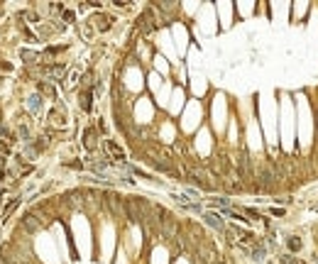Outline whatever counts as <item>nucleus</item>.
Returning a JSON list of instances; mask_svg holds the SVG:
<instances>
[{"mask_svg": "<svg viewBox=\"0 0 318 264\" xmlns=\"http://www.w3.org/2000/svg\"><path fill=\"white\" fill-rule=\"evenodd\" d=\"M18 205H20V198H13V201H10V205H5V208H3V218H8V215H10Z\"/></svg>", "mask_w": 318, "mask_h": 264, "instance_id": "20e7f679", "label": "nucleus"}, {"mask_svg": "<svg viewBox=\"0 0 318 264\" xmlns=\"http://www.w3.org/2000/svg\"><path fill=\"white\" fill-rule=\"evenodd\" d=\"M289 247H291V249H294V252H296V249H298V247H301V242H298V240H291V242H289Z\"/></svg>", "mask_w": 318, "mask_h": 264, "instance_id": "6e6552de", "label": "nucleus"}, {"mask_svg": "<svg viewBox=\"0 0 318 264\" xmlns=\"http://www.w3.org/2000/svg\"><path fill=\"white\" fill-rule=\"evenodd\" d=\"M286 264H298V262H294V259H291V257H289V259H286Z\"/></svg>", "mask_w": 318, "mask_h": 264, "instance_id": "1a4fd4ad", "label": "nucleus"}, {"mask_svg": "<svg viewBox=\"0 0 318 264\" xmlns=\"http://www.w3.org/2000/svg\"><path fill=\"white\" fill-rule=\"evenodd\" d=\"M203 220H206L211 227H216V230H223V227H225V223H223L220 213H213V210H208V213H203Z\"/></svg>", "mask_w": 318, "mask_h": 264, "instance_id": "f257e3e1", "label": "nucleus"}, {"mask_svg": "<svg viewBox=\"0 0 318 264\" xmlns=\"http://www.w3.org/2000/svg\"><path fill=\"white\" fill-rule=\"evenodd\" d=\"M40 108H42V101H40V96H32V98H30V110H32V113H37Z\"/></svg>", "mask_w": 318, "mask_h": 264, "instance_id": "423d86ee", "label": "nucleus"}, {"mask_svg": "<svg viewBox=\"0 0 318 264\" xmlns=\"http://www.w3.org/2000/svg\"><path fill=\"white\" fill-rule=\"evenodd\" d=\"M22 225H25L27 230H37V227H40V223L35 220V215H27V218L22 220Z\"/></svg>", "mask_w": 318, "mask_h": 264, "instance_id": "39448f33", "label": "nucleus"}, {"mask_svg": "<svg viewBox=\"0 0 318 264\" xmlns=\"http://www.w3.org/2000/svg\"><path fill=\"white\" fill-rule=\"evenodd\" d=\"M105 147L110 149V154H113V157H115L118 162H125V154H122V149H120V147H118L115 142H110V140H108V142H105Z\"/></svg>", "mask_w": 318, "mask_h": 264, "instance_id": "f03ea898", "label": "nucleus"}, {"mask_svg": "<svg viewBox=\"0 0 318 264\" xmlns=\"http://www.w3.org/2000/svg\"><path fill=\"white\" fill-rule=\"evenodd\" d=\"M83 142H86V147L91 149V147H96V132L93 130H88L86 135H83Z\"/></svg>", "mask_w": 318, "mask_h": 264, "instance_id": "7ed1b4c3", "label": "nucleus"}, {"mask_svg": "<svg viewBox=\"0 0 318 264\" xmlns=\"http://www.w3.org/2000/svg\"><path fill=\"white\" fill-rule=\"evenodd\" d=\"M81 105H83L86 110L91 108V93H83V96H81Z\"/></svg>", "mask_w": 318, "mask_h": 264, "instance_id": "0eeeda50", "label": "nucleus"}]
</instances>
